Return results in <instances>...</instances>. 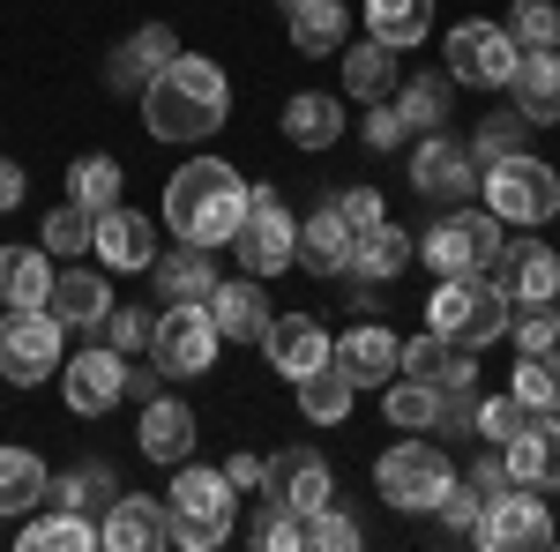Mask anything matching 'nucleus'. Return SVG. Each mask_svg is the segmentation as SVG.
I'll return each mask as SVG.
<instances>
[{
    "label": "nucleus",
    "mask_w": 560,
    "mask_h": 552,
    "mask_svg": "<svg viewBox=\"0 0 560 552\" xmlns=\"http://www.w3.org/2000/svg\"><path fill=\"white\" fill-rule=\"evenodd\" d=\"M224 113H232V83L210 52H173L142 90V120L158 142H210Z\"/></svg>",
    "instance_id": "obj_1"
},
{
    "label": "nucleus",
    "mask_w": 560,
    "mask_h": 552,
    "mask_svg": "<svg viewBox=\"0 0 560 552\" xmlns=\"http://www.w3.org/2000/svg\"><path fill=\"white\" fill-rule=\"evenodd\" d=\"M247 216V187L224 157H187V165L165 179V224L173 239H195V247H232Z\"/></svg>",
    "instance_id": "obj_2"
},
{
    "label": "nucleus",
    "mask_w": 560,
    "mask_h": 552,
    "mask_svg": "<svg viewBox=\"0 0 560 552\" xmlns=\"http://www.w3.org/2000/svg\"><path fill=\"white\" fill-rule=\"evenodd\" d=\"M165 515H173V545L179 552H217L240 522V485L224 470L202 463H173V493H165Z\"/></svg>",
    "instance_id": "obj_3"
},
{
    "label": "nucleus",
    "mask_w": 560,
    "mask_h": 552,
    "mask_svg": "<svg viewBox=\"0 0 560 552\" xmlns=\"http://www.w3.org/2000/svg\"><path fill=\"white\" fill-rule=\"evenodd\" d=\"M486 210L501 216L509 232H538V224H553L560 216V172L546 157H501V165H486Z\"/></svg>",
    "instance_id": "obj_4"
},
{
    "label": "nucleus",
    "mask_w": 560,
    "mask_h": 552,
    "mask_svg": "<svg viewBox=\"0 0 560 552\" xmlns=\"http://www.w3.org/2000/svg\"><path fill=\"white\" fill-rule=\"evenodd\" d=\"M501 239H509V224L493 210L456 202V210H441V224L419 239V261H427L433 277H486L493 255H501Z\"/></svg>",
    "instance_id": "obj_5"
},
{
    "label": "nucleus",
    "mask_w": 560,
    "mask_h": 552,
    "mask_svg": "<svg viewBox=\"0 0 560 552\" xmlns=\"http://www.w3.org/2000/svg\"><path fill=\"white\" fill-rule=\"evenodd\" d=\"M232 261H240V277H284V269H300V216L277 202V187H247V216L232 232Z\"/></svg>",
    "instance_id": "obj_6"
},
{
    "label": "nucleus",
    "mask_w": 560,
    "mask_h": 552,
    "mask_svg": "<svg viewBox=\"0 0 560 552\" xmlns=\"http://www.w3.org/2000/svg\"><path fill=\"white\" fill-rule=\"evenodd\" d=\"M427 321L441 337H456L464 351H486V343L509 337V292H501L493 277H441Z\"/></svg>",
    "instance_id": "obj_7"
},
{
    "label": "nucleus",
    "mask_w": 560,
    "mask_h": 552,
    "mask_svg": "<svg viewBox=\"0 0 560 552\" xmlns=\"http://www.w3.org/2000/svg\"><path fill=\"white\" fill-rule=\"evenodd\" d=\"M217 321H210V298H165L158 329H150V366L165 381H195L217 366Z\"/></svg>",
    "instance_id": "obj_8"
},
{
    "label": "nucleus",
    "mask_w": 560,
    "mask_h": 552,
    "mask_svg": "<svg viewBox=\"0 0 560 552\" xmlns=\"http://www.w3.org/2000/svg\"><path fill=\"white\" fill-rule=\"evenodd\" d=\"M374 485H382L388 508L433 515V508H441V493L456 485V463H448V448H441V441H396L382 463H374Z\"/></svg>",
    "instance_id": "obj_9"
},
{
    "label": "nucleus",
    "mask_w": 560,
    "mask_h": 552,
    "mask_svg": "<svg viewBox=\"0 0 560 552\" xmlns=\"http://www.w3.org/2000/svg\"><path fill=\"white\" fill-rule=\"evenodd\" d=\"M60 314L52 306H8V321H0V381L15 388H38L60 374Z\"/></svg>",
    "instance_id": "obj_10"
},
{
    "label": "nucleus",
    "mask_w": 560,
    "mask_h": 552,
    "mask_svg": "<svg viewBox=\"0 0 560 552\" xmlns=\"http://www.w3.org/2000/svg\"><path fill=\"white\" fill-rule=\"evenodd\" d=\"M441 52H448V83H464V90H509L523 45L509 38V23L471 15V23H456V31H448V45H441Z\"/></svg>",
    "instance_id": "obj_11"
},
{
    "label": "nucleus",
    "mask_w": 560,
    "mask_h": 552,
    "mask_svg": "<svg viewBox=\"0 0 560 552\" xmlns=\"http://www.w3.org/2000/svg\"><path fill=\"white\" fill-rule=\"evenodd\" d=\"M471 545H478V552H538V545H553L546 493H530V485L493 493V501H486V515L471 522Z\"/></svg>",
    "instance_id": "obj_12"
},
{
    "label": "nucleus",
    "mask_w": 560,
    "mask_h": 552,
    "mask_svg": "<svg viewBox=\"0 0 560 552\" xmlns=\"http://www.w3.org/2000/svg\"><path fill=\"white\" fill-rule=\"evenodd\" d=\"M411 187H419V202H441V210L471 202V195H478V157H471V142H464V134L427 128V134H419V150H411Z\"/></svg>",
    "instance_id": "obj_13"
},
{
    "label": "nucleus",
    "mask_w": 560,
    "mask_h": 552,
    "mask_svg": "<svg viewBox=\"0 0 560 552\" xmlns=\"http://www.w3.org/2000/svg\"><path fill=\"white\" fill-rule=\"evenodd\" d=\"M60 396H68L75 419H105V411L128 396V351H113V343L75 351V359L60 366Z\"/></svg>",
    "instance_id": "obj_14"
},
{
    "label": "nucleus",
    "mask_w": 560,
    "mask_h": 552,
    "mask_svg": "<svg viewBox=\"0 0 560 552\" xmlns=\"http://www.w3.org/2000/svg\"><path fill=\"white\" fill-rule=\"evenodd\" d=\"M261 501H277V508H292V515H314L322 501H337V470L322 463L314 448H277L269 470H261Z\"/></svg>",
    "instance_id": "obj_15"
},
{
    "label": "nucleus",
    "mask_w": 560,
    "mask_h": 552,
    "mask_svg": "<svg viewBox=\"0 0 560 552\" xmlns=\"http://www.w3.org/2000/svg\"><path fill=\"white\" fill-rule=\"evenodd\" d=\"M486 277L509 292V306H538V298L560 292V255L538 239V232H523V239H501V255H493Z\"/></svg>",
    "instance_id": "obj_16"
},
{
    "label": "nucleus",
    "mask_w": 560,
    "mask_h": 552,
    "mask_svg": "<svg viewBox=\"0 0 560 552\" xmlns=\"http://www.w3.org/2000/svg\"><path fill=\"white\" fill-rule=\"evenodd\" d=\"M97 545L165 552L173 545V515H165V501H150V493H113V501H105V522H97Z\"/></svg>",
    "instance_id": "obj_17"
},
{
    "label": "nucleus",
    "mask_w": 560,
    "mask_h": 552,
    "mask_svg": "<svg viewBox=\"0 0 560 552\" xmlns=\"http://www.w3.org/2000/svg\"><path fill=\"white\" fill-rule=\"evenodd\" d=\"M261 359L277 366V381H306L314 366H329V329H322L314 314H269Z\"/></svg>",
    "instance_id": "obj_18"
},
{
    "label": "nucleus",
    "mask_w": 560,
    "mask_h": 552,
    "mask_svg": "<svg viewBox=\"0 0 560 552\" xmlns=\"http://www.w3.org/2000/svg\"><path fill=\"white\" fill-rule=\"evenodd\" d=\"M396 351L404 343L388 337L382 321H351L345 337H329V366L351 374V388H388L396 381Z\"/></svg>",
    "instance_id": "obj_19"
},
{
    "label": "nucleus",
    "mask_w": 560,
    "mask_h": 552,
    "mask_svg": "<svg viewBox=\"0 0 560 552\" xmlns=\"http://www.w3.org/2000/svg\"><path fill=\"white\" fill-rule=\"evenodd\" d=\"M396 374H411V381H427V388H471L478 351H464V343L441 337V329H419V337L396 351Z\"/></svg>",
    "instance_id": "obj_20"
},
{
    "label": "nucleus",
    "mask_w": 560,
    "mask_h": 552,
    "mask_svg": "<svg viewBox=\"0 0 560 552\" xmlns=\"http://www.w3.org/2000/svg\"><path fill=\"white\" fill-rule=\"evenodd\" d=\"M501 463H509V478L530 485V493H560V411H538V419L501 448Z\"/></svg>",
    "instance_id": "obj_21"
},
{
    "label": "nucleus",
    "mask_w": 560,
    "mask_h": 552,
    "mask_svg": "<svg viewBox=\"0 0 560 552\" xmlns=\"http://www.w3.org/2000/svg\"><path fill=\"white\" fill-rule=\"evenodd\" d=\"M90 255L113 261V269H150V261H158V224L142 210H128V202H113V210H97Z\"/></svg>",
    "instance_id": "obj_22"
},
{
    "label": "nucleus",
    "mask_w": 560,
    "mask_h": 552,
    "mask_svg": "<svg viewBox=\"0 0 560 552\" xmlns=\"http://www.w3.org/2000/svg\"><path fill=\"white\" fill-rule=\"evenodd\" d=\"M210 321H217V337H224V343H261V329H269V298H261V277H217Z\"/></svg>",
    "instance_id": "obj_23"
},
{
    "label": "nucleus",
    "mask_w": 560,
    "mask_h": 552,
    "mask_svg": "<svg viewBox=\"0 0 560 552\" xmlns=\"http://www.w3.org/2000/svg\"><path fill=\"white\" fill-rule=\"evenodd\" d=\"M351 247H359V232L337 216V202H322L300 224V269L306 277H351Z\"/></svg>",
    "instance_id": "obj_24"
},
{
    "label": "nucleus",
    "mask_w": 560,
    "mask_h": 552,
    "mask_svg": "<svg viewBox=\"0 0 560 552\" xmlns=\"http://www.w3.org/2000/svg\"><path fill=\"white\" fill-rule=\"evenodd\" d=\"M135 441H142V456H150V463H165V470L187 463V456H195V411H187L179 396H150Z\"/></svg>",
    "instance_id": "obj_25"
},
{
    "label": "nucleus",
    "mask_w": 560,
    "mask_h": 552,
    "mask_svg": "<svg viewBox=\"0 0 560 552\" xmlns=\"http://www.w3.org/2000/svg\"><path fill=\"white\" fill-rule=\"evenodd\" d=\"M173 52H179V38L165 31V23H135L128 38H120V52H113V90L142 97V90H150V75H158Z\"/></svg>",
    "instance_id": "obj_26"
},
{
    "label": "nucleus",
    "mask_w": 560,
    "mask_h": 552,
    "mask_svg": "<svg viewBox=\"0 0 560 552\" xmlns=\"http://www.w3.org/2000/svg\"><path fill=\"white\" fill-rule=\"evenodd\" d=\"M509 97H516V113L530 128H553L560 120V52H516Z\"/></svg>",
    "instance_id": "obj_27"
},
{
    "label": "nucleus",
    "mask_w": 560,
    "mask_h": 552,
    "mask_svg": "<svg viewBox=\"0 0 560 552\" xmlns=\"http://www.w3.org/2000/svg\"><path fill=\"white\" fill-rule=\"evenodd\" d=\"M45 306L60 314V329H97L113 314V284H105V269H60Z\"/></svg>",
    "instance_id": "obj_28"
},
{
    "label": "nucleus",
    "mask_w": 560,
    "mask_h": 552,
    "mask_svg": "<svg viewBox=\"0 0 560 552\" xmlns=\"http://www.w3.org/2000/svg\"><path fill=\"white\" fill-rule=\"evenodd\" d=\"M284 142H300V150H337V142H345V97L300 90V97L284 105Z\"/></svg>",
    "instance_id": "obj_29"
},
{
    "label": "nucleus",
    "mask_w": 560,
    "mask_h": 552,
    "mask_svg": "<svg viewBox=\"0 0 560 552\" xmlns=\"http://www.w3.org/2000/svg\"><path fill=\"white\" fill-rule=\"evenodd\" d=\"M419 261V239L404 232V224H374V232H359V247H351V277H374V284H396L404 269Z\"/></svg>",
    "instance_id": "obj_30"
},
{
    "label": "nucleus",
    "mask_w": 560,
    "mask_h": 552,
    "mask_svg": "<svg viewBox=\"0 0 560 552\" xmlns=\"http://www.w3.org/2000/svg\"><path fill=\"white\" fill-rule=\"evenodd\" d=\"M388 105H396V120H404L411 134L448 128V105H456V83H448V68H441V75H427V68H419V75H404V83H396V97H388Z\"/></svg>",
    "instance_id": "obj_31"
},
{
    "label": "nucleus",
    "mask_w": 560,
    "mask_h": 552,
    "mask_svg": "<svg viewBox=\"0 0 560 552\" xmlns=\"http://www.w3.org/2000/svg\"><path fill=\"white\" fill-rule=\"evenodd\" d=\"M217 247H195V239H179L173 255H158L150 261V284H158V292L165 298H210L217 292Z\"/></svg>",
    "instance_id": "obj_32"
},
{
    "label": "nucleus",
    "mask_w": 560,
    "mask_h": 552,
    "mask_svg": "<svg viewBox=\"0 0 560 552\" xmlns=\"http://www.w3.org/2000/svg\"><path fill=\"white\" fill-rule=\"evenodd\" d=\"M52 255L45 247H0V306H45L52 298Z\"/></svg>",
    "instance_id": "obj_33"
},
{
    "label": "nucleus",
    "mask_w": 560,
    "mask_h": 552,
    "mask_svg": "<svg viewBox=\"0 0 560 552\" xmlns=\"http://www.w3.org/2000/svg\"><path fill=\"white\" fill-rule=\"evenodd\" d=\"M396 45H382V38H359V45H345V90L359 97V105H382V97H396Z\"/></svg>",
    "instance_id": "obj_34"
},
{
    "label": "nucleus",
    "mask_w": 560,
    "mask_h": 552,
    "mask_svg": "<svg viewBox=\"0 0 560 552\" xmlns=\"http://www.w3.org/2000/svg\"><path fill=\"white\" fill-rule=\"evenodd\" d=\"M45 485H52L45 456H31V448H0V522L31 515L45 501Z\"/></svg>",
    "instance_id": "obj_35"
},
{
    "label": "nucleus",
    "mask_w": 560,
    "mask_h": 552,
    "mask_svg": "<svg viewBox=\"0 0 560 552\" xmlns=\"http://www.w3.org/2000/svg\"><path fill=\"white\" fill-rule=\"evenodd\" d=\"M292 23V45H300L306 60H329V52H345L351 45V8L345 0H314L300 15H284Z\"/></svg>",
    "instance_id": "obj_36"
},
{
    "label": "nucleus",
    "mask_w": 560,
    "mask_h": 552,
    "mask_svg": "<svg viewBox=\"0 0 560 552\" xmlns=\"http://www.w3.org/2000/svg\"><path fill=\"white\" fill-rule=\"evenodd\" d=\"M427 31H433V0H366V38L411 52V45H427Z\"/></svg>",
    "instance_id": "obj_37"
},
{
    "label": "nucleus",
    "mask_w": 560,
    "mask_h": 552,
    "mask_svg": "<svg viewBox=\"0 0 560 552\" xmlns=\"http://www.w3.org/2000/svg\"><path fill=\"white\" fill-rule=\"evenodd\" d=\"M300 388V419L306 425H345L351 419V403H359V388H351V374H337V366H314Z\"/></svg>",
    "instance_id": "obj_38"
},
{
    "label": "nucleus",
    "mask_w": 560,
    "mask_h": 552,
    "mask_svg": "<svg viewBox=\"0 0 560 552\" xmlns=\"http://www.w3.org/2000/svg\"><path fill=\"white\" fill-rule=\"evenodd\" d=\"M97 545V522H83L75 508H52L38 522H23V552H90Z\"/></svg>",
    "instance_id": "obj_39"
},
{
    "label": "nucleus",
    "mask_w": 560,
    "mask_h": 552,
    "mask_svg": "<svg viewBox=\"0 0 560 552\" xmlns=\"http://www.w3.org/2000/svg\"><path fill=\"white\" fill-rule=\"evenodd\" d=\"M128 195V172L113 165V157H75L68 165V202H83V210H113Z\"/></svg>",
    "instance_id": "obj_40"
},
{
    "label": "nucleus",
    "mask_w": 560,
    "mask_h": 552,
    "mask_svg": "<svg viewBox=\"0 0 560 552\" xmlns=\"http://www.w3.org/2000/svg\"><path fill=\"white\" fill-rule=\"evenodd\" d=\"M113 493H120V478H113L105 463H75V470H60V485H45V501H52V508H75V515L105 508Z\"/></svg>",
    "instance_id": "obj_41"
},
{
    "label": "nucleus",
    "mask_w": 560,
    "mask_h": 552,
    "mask_svg": "<svg viewBox=\"0 0 560 552\" xmlns=\"http://www.w3.org/2000/svg\"><path fill=\"white\" fill-rule=\"evenodd\" d=\"M90 232H97V210H83V202H60V210L45 216L38 247H45L52 261H75V255H90Z\"/></svg>",
    "instance_id": "obj_42"
},
{
    "label": "nucleus",
    "mask_w": 560,
    "mask_h": 552,
    "mask_svg": "<svg viewBox=\"0 0 560 552\" xmlns=\"http://www.w3.org/2000/svg\"><path fill=\"white\" fill-rule=\"evenodd\" d=\"M382 411H388V425L396 433H433V411H441V388H427V381H388V396H382Z\"/></svg>",
    "instance_id": "obj_43"
},
{
    "label": "nucleus",
    "mask_w": 560,
    "mask_h": 552,
    "mask_svg": "<svg viewBox=\"0 0 560 552\" xmlns=\"http://www.w3.org/2000/svg\"><path fill=\"white\" fill-rule=\"evenodd\" d=\"M509 38L523 52H560V0H516L509 8Z\"/></svg>",
    "instance_id": "obj_44"
},
{
    "label": "nucleus",
    "mask_w": 560,
    "mask_h": 552,
    "mask_svg": "<svg viewBox=\"0 0 560 552\" xmlns=\"http://www.w3.org/2000/svg\"><path fill=\"white\" fill-rule=\"evenodd\" d=\"M516 396L530 411H560V351H516Z\"/></svg>",
    "instance_id": "obj_45"
},
{
    "label": "nucleus",
    "mask_w": 560,
    "mask_h": 552,
    "mask_svg": "<svg viewBox=\"0 0 560 552\" xmlns=\"http://www.w3.org/2000/svg\"><path fill=\"white\" fill-rule=\"evenodd\" d=\"M300 552H359V522L337 501H322L314 515H300Z\"/></svg>",
    "instance_id": "obj_46"
},
{
    "label": "nucleus",
    "mask_w": 560,
    "mask_h": 552,
    "mask_svg": "<svg viewBox=\"0 0 560 552\" xmlns=\"http://www.w3.org/2000/svg\"><path fill=\"white\" fill-rule=\"evenodd\" d=\"M523 134H530V120L523 113H493V120H478L464 142H471V157H478V172L486 165H501V157H516L523 150Z\"/></svg>",
    "instance_id": "obj_47"
},
{
    "label": "nucleus",
    "mask_w": 560,
    "mask_h": 552,
    "mask_svg": "<svg viewBox=\"0 0 560 552\" xmlns=\"http://www.w3.org/2000/svg\"><path fill=\"white\" fill-rule=\"evenodd\" d=\"M530 419H538V411L523 403L516 388H509V396H478V433H486L493 448H509V441H516V433H523Z\"/></svg>",
    "instance_id": "obj_48"
},
{
    "label": "nucleus",
    "mask_w": 560,
    "mask_h": 552,
    "mask_svg": "<svg viewBox=\"0 0 560 552\" xmlns=\"http://www.w3.org/2000/svg\"><path fill=\"white\" fill-rule=\"evenodd\" d=\"M509 343H516V351H553V343H560L553 298H538V306H509Z\"/></svg>",
    "instance_id": "obj_49"
},
{
    "label": "nucleus",
    "mask_w": 560,
    "mask_h": 552,
    "mask_svg": "<svg viewBox=\"0 0 560 552\" xmlns=\"http://www.w3.org/2000/svg\"><path fill=\"white\" fill-rule=\"evenodd\" d=\"M433 433H441V441H478V381L471 388H441Z\"/></svg>",
    "instance_id": "obj_50"
},
{
    "label": "nucleus",
    "mask_w": 560,
    "mask_h": 552,
    "mask_svg": "<svg viewBox=\"0 0 560 552\" xmlns=\"http://www.w3.org/2000/svg\"><path fill=\"white\" fill-rule=\"evenodd\" d=\"M150 329H158L150 306H113V314L97 321V337L113 343V351H150Z\"/></svg>",
    "instance_id": "obj_51"
},
{
    "label": "nucleus",
    "mask_w": 560,
    "mask_h": 552,
    "mask_svg": "<svg viewBox=\"0 0 560 552\" xmlns=\"http://www.w3.org/2000/svg\"><path fill=\"white\" fill-rule=\"evenodd\" d=\"M433 515H441V522H448L456 538H471V522H478V515H486V493H478L471 478H456V485L441 493V508H433Z\"/></svg>",
    "instance_id": "obj_52"
},
{
    "label": "nucleus",
    "mask_w": 560,
    "mask_h": 552,
    "mask_svg": "<svg viewBox=\"0 0 560 552\" xmlns=\"http://www.w3.org/2000/svg\"><path fill=\"white\" fill-rule=\"evenodd\" d=\"M247 538L269 545V552H300V515L277 508V501H261V515H255V530H247Z\"/></svg>",
    "instance_id": "obj_53"
},
{
    "label": "nucleus",
    "mask_w": 560,
    "mask_h": 552,
    "mask_svg": "<svg viewBox=\"0 0 560 552\" xmlns=\"http://www.w3.org/2000/svg\"><path fill=\"white\" fill-rule=\"evenodd\" d=\"M359 134H366V150H404V142H411V128H404V120H396V105H366V120H359Z\"/></svg>",
    "instance_id": "obj_54"
},
{
    "label": "nucleus",
    "mask_w": 560,
    "mask_h": 552,
    "mask_svg": "<svg viewBox=\"0 0 560 552\" xmlns=\"http://www.w3.org/2000/svg\"><path fill=\"white\" fill-rule=\"evenodd\" d=\"M329 202H337V216H345L351 232H374V224H382V195H374V187H337Z\"/></svg>",
    "instance_id": "obj_55"
},
{
    "label": "nucleus",
    "mask_w": 560,
    "mask_h": 552,
    "mask_svg": "<svg viewBox=\"0 0 560 552\" xmlns=\"http://www.w3.org/2000/svg\"><path fill=\"white\" fill-rule=\"evenodd\" d=\"M464 478H471V485H478V493H486V501L516 485V478H509V463H501V448H486V456H471V470H464Z\"/></svg>",
    "instance_id": "obj_56"
},
{
    "label": "nucleus",
    "mask_w": 560,
    "mask_h": 552,
    "mask_svg": "<svg viewBox=\"0 0 560 552\" xmlns=\"http://www.w3.org/2000/svg\"><path fill=\"white\" fill-rule=\"evenodd\" d=\"M23 195H31V172L15 165V157H0V216L23 210Z\"/></svg>",
    "instance_id": "obj_57"
},
{
    "label": "nucleus",
    "mask_w": 560,
    "mask_h": 552,
    "mask_svg": "<svg viewBox=\"0 0 560 552\" xmlns=\"http://www.w3.org/2000/svg\"><path fill=\"white\" fill-rule=\"evenodd\" d=\"M261 470H269V456H247V448H240V456L224 463V478H232L240 493H261Z\"/></svg>",
    "instance_id": "obj_58"
},
{
    "label": "nucleus",
    "mask_w": 560,
    "mask_h": 552,
    "mask_svg": "<svg viewBox=\"0 0 560 552\" xmlns=\"http://www.w3.org/2000/svg\"><path fill=\"white\" fill-rule=\"evenodd\" d=\"M277 8H284V15H300V8H314V0H277Z\"/></svg>",
    "instance_id": "obj_59"
},
{
    "label": "nucleus",
    "mask_w": 560,
    "mask_h": 552,
    "mask_svg": "<svg viewBox=\"0 0 560 552\" xmlns=\"http://www.w3.org/2000/svg\"><path fill=\"white\" fill-rule=\"evenodd\" d=\"M553 314H560V292H553Z\"/></svg>",
    "instance_id": "obj_60"
},
{
    "label": "nucleus",
    "mask_w": 560,
    "mask_h": 552,
    "mask_svg": "<svg viewBox=\"0 0 560 552\" xmlns=\"http://www.w3.org/2000/svg\"><path fill=\"white\" fill-rule=\"evenodd\" d=\"M553 545H560V530H553Z\"/></svg>",
    "instance_id": "obj_61"
},
{
    "label": "nucleus",
    "mask_w": 560,
    "mask_h": 552,
    "mask_svg": "<svg viewBox=\"0 0 560 552\" xmlns=\"http://www.w3.org/2000/svg\"><path fill=\"white\" fill-rule=\"evenodd\" d=\"M553 224H560V216H553Z\"/></svg>",
    "instance_id": "obj_62"
}]
</instances>
